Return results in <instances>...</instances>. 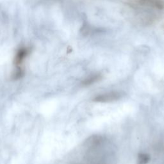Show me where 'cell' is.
<instances>
[{
  "mask_svg": "<svg viewBox=\"0 0 164 164\" xmlns=\"http://www.w3.org/2000/svg\"><path fill=\"white\" fill-rule=\"evenodd\" d=\"M101 79V75L100 74H92V75L89 76L88 77L86 78L85 80H83V81L81 82V85L85 87L91 85L94 83L100 81Z\"/></svg>",
  "mask_w": 164,
  "mask_h": 164,
  "instance_id": "2",
  "label": "cell"
},
{
  "mask_svg": "<svg viewBox=\"0 0 164 164\" xmlns=\"http://www.w3.org/2000/svg\"><path fill=\"white\" fill-rule=\"evenodd\" d=\"M122 94L119 91H111L98 95L93 99V101L97 103H109L120 100Z\"/></svg>",
  "mask_w": 164,
  "mask_h": 164,
  "instance_id": "1",
  "label": "cell"
},
{
  "mask_svg": "<svg viewBox=\"0 0 164 164\" xmlns=\"http://www.w3.org/2000/svg\"><path fill=\"white\" fill-rule=\"evenodd\" d=\"M91 31L90 30V26L89 24H87L85 23L82 28H81V32L84 36H87L90 34V32Z\"/></svg>",
  "mask_w": 164,
  "mask_h": 164,
  "instance_id": "4",
  "label": "cell"
},
{
  "mask_svg": "<svg viewBox=\"0 0 164 164\" xmlns=\"http://www.w3.org/2000/svg\"><path fill=\"white\" fill-rule=\"evenodd\" d=\"M151 157L148 154L140 153L138 155L136 164H147L150 161Z\"/></svg>",
  "mask_w": 164,
  "mask_h": 164,
  "instance_id": "3",
  "label": "cell"
}]
</instances>
